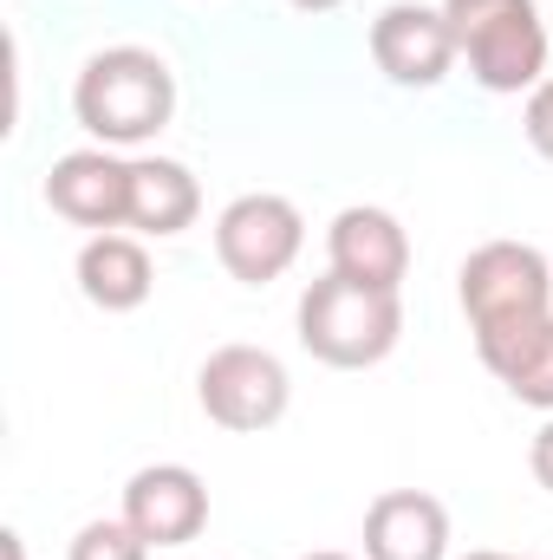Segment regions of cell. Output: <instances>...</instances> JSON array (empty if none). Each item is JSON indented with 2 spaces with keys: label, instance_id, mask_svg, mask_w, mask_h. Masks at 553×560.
<instances>
[{
  "label": "cell",
  "instance_id": "1",
  "mask_svg": "<svg viewBox=\"0 0 553 560\" xmlns=\"http://www.w3.org/2000/svg\"><path fill=\"white\" fill-rule=\"evenodd\" d=\"M72 118L105 150H138L176 118V72L150 46H105L72 79Z\"/></svg>",
  "mask_w": 553,
  "mask_h": 560
},
{
  "label": "cell",
  "instance_id": "2",
  "mask_svg": "<svg viewBox=\"0 0 553 560\" xmlns=\"http://www.w3.org/2000/svg\"><path fill=\"white\" fill-rule=\"evenodd\" d=\"M299 346L332 365V372H365V365H385L404 339V300L391 287H365V280L326 275L299 293Z\"/></svg>",
  "mask_w": 553,
  "mask_h": 560
},
{
  "label": "cell",
  "instance_id": "3",
  "mask_svg": "<svg viewBox=\"0 0 553 560\" xmlns=\"http://www.w3.org/2000/svg\"><path fill=\"white\" fill-rule=\"evenodd\" d=\"M469 79L495 98H521L548 79V26L534 0H443Z\"/></svg>",
  "mask_w": 553,
  "mask_h": 560
},
{
  "label": "cell",
  "instance_id": "4",
  "mask_svg": "<svg viewBox=\"0 0 553 560\" xmlns=\"http://www.w3.org/2000/svg\"><path fill=\"white\" fill-rule=\"evenodd\" d=\"M456 300L469 313V332L495 339L553 313V268L534 242H482L456 275Z\"/></svg>",
  "mask_w": 553,
  "mask_h": 560
},
{
  "label": "cell",
  "instance_id": "5",
  "mask_svg": "<svg viewBox=\"0 0 553 560\" xmlns=\"http://www.w3.org/2000/svg\"><path fill=\"white\" fill-rule=\"evenodd\" d=\"M196 405L202 418L222 423V430H274L293 405V378L268 346H215L196 372Z\"/></svg>",
  "mask_w": 553,
  "mask_h": 560
},
{
  "label": "cell",
  "instance_id": "6",
  "mask_svg": "<svg viewBox=\"0 0 553 560\" xmlns=\"http://www.w3.org/2000/svg\"><path fill=\"white\" fill-rule=\"evenodd\" d=\"M299 248H306V222H299V209L286 196H274V189H248V196H235L215 215V261L242 280V287L280 280L299 261Z\"/></svg>",
  "mask_w": 553,
  "mask_h": 560
},
{
  "label": "cell",
  "instance_id": "7",
  "mask_svg": "<svg viewBox=\"0 0 553 560\" xmlns=\"http://www.w3.org/2000/svg\"><path fill=\"white\" fill-rule=\"evenodd\" d=\"M46 202H52V215H66L72 229H92V235L131 229V156H118L105 143L66 150L46 170Z\"/></svg>",
  "mask_w": 553,
  "mask_h": 560
},
{
  "label": "cell",
  "instance_id": "8",
  "mask_svg": "<svg viewBox=\"0 0 553 560\" xmlns=\"http://www.w3.org/2000/svg\"><path fill=\"white\" fill-rule=\"evenodd\" d=\"M372 59L391 85H411L430 92L456 72V33L443 20V7H423V0H391L378 20H372Z\"/></svg>",
  "mask_w": 553,
  "mask_h": 560
},
{
  "label": "cell",
  "instance_id": "9",
  "mask_svg": "<svg viewBox=\"0 0 553 560\" xmlns=\"http://www.w3.org/2000/svg\"><path fill=\"white\" fill-rule=\"evenodd\" d=\"M125 522L150 548H189L209 528V482L189 463H143L125 482Z\"/></svg>",
  "mask_w": 553,
  "mask_h": 560
},
{
  "label": "cell",
  "instance_id": "10",
  "mask_svg": "<svg viewBox=\"0 0 553 560\" xmlns=\"http://www.w3.org/2000/svg\"><path fill=\"white\" fill-rule=\"evenodd\" d=\"M326 261H332V275L365 280V287H391V293H398L404 275H411V235H404V222H398L391 209L352 202V209H339L332 229H326Z\"/></svg>",
  "mask_w": 553,
  "mask_h": 560
},
{
  "label": "cell",
  "instance_id": "11",
  "mask_svg": "<svg viewBox=\"0 0 553 560\" xmlns=\"http://www.w3.org/2000/svg\"><path fill=\"white\" fill-rule=\"evenodd\" d=\"M365 560H449V509L423 489H385L365 509Z\"/></svg>",
  "mask_w": 553,
  "mask_h": 560
},
{
  "label": "cell",
  "instance_id": "12",
  "mask_svg": "<svg viewBox=\"0 0 553 560\" xmlns=\"http://www.w3.org/2000/svg\"><path fill=\"white\" fill-rule=\"evenodd\" d=\"M202 215V183L176 156H131V229L150 242H169L196 229Z\"/></svg>",
  "mask_w": 553,
  "mask_h": 560
},
{
  "label": "cell",
  "instance_id": "13",
  "mask_svg": "<svg viewBox=\"0 0 553 560\" xmlns=\"http://www.w3.org/2000/svg\"><path fill=\"white\" fill-rule=\"evenodd\" d=\"M79 293L98 306V313H138L143 300H150V287H156V268H150V248H143L138 235H92L85 248H79Z\"/></svg>",
  "mask_w": 553,
  "mask_h": 560
},
{
  "label": "cell",
  "instance_id": "14",
  "mask_svg": "<svg viewBox=\"0 0 553 560\" xmlns=\"http://www.w3.org/2000/svg\"><path fill=\"white\" fill-rule=\"evenodd\" d=\"M475 352H482V365H489L521 405H534V411H548L553 418V313L548 319L515 326V332L475 339Z\"/></svg>",
  "mask_w": 553,
  "mask_h": 560
},
{
  "label": "cell",
  "instance_id": "15",
  "mask_svg": "<svg viewBox=\"0 0 553 560\" xmlns=\"http://www.w3.org/2000/svg\"><path fill=\"white\" fill-rule=\"evenodd\" d=\"M66 560H150V541H143L125 515H118V522H85V528L72 535Z\"/></svg>",
  "mask_w": 553,
  "mask_h": 560
},
{
  "label": "cell",
  "instance_id": "16",
  "mask_svg": "<svg viewBox=\"0 0 553 560\" xmlns=\"http://www.w3.org/2000/svg\"><path fill=\"white\" fill-rule=\"evenodd\" d=\"M521 131H528V143H534V156H548V163H553V79H541V85L528 92Z\"/></svg>",
  "mask_w": 553,
  "mask_h": 560
},
{
  "label": "cell",
  "instance_id": "17",
  "mask_svg": "<svg viewBox=\"0 0 553 560\" xmlns=\"http://www.w3.org/2000/svg\"><path fill=\"white\" fill-rule=\"evenodd\" d=\"M528 469H534V482L553 495V418L534 430V443H528Z\"/></svg>",
  "mask_w": 553,
  "mask_h": 560
},
{
  "label": "cell",
  "instance_id": "18",
  "mask_svg": "<svg viewBox=\"0 0 553 560\" xmlns=\"http://www.w3.org/2000/svg\"><path fill=\"white\" fill-rule=\"evenodd\" d=\"M286 7H299V13H332V7H345V0H286Z\"/></svg>",
  "mask_w": 553,
  "mask_h": 560
},
{
  "label": "cell",
  "instance_id": "19",
  "mask_svg": "<svg viewBox=\"0 0 553 560\" xmlns=\"http://www.w3.org/2000/svg\"><path fill=\"white\" fill-rule=\"evenodd\" d=\"M0 560H26V548H20V535H0Z\"/></svg>",
  "mask_w": 553,
  "mask_h": 560
},
{
  "label": "cell",
  "instance_id": "20",
  "mask_svg": "<svg viewBox=\"0 0 553 560\" xmlns=\"http://www.w3.org/2000/svg\"><path fill=\"white\" fill-rule=\"evenodd\" d=\"M462 560H515V555H495V548H475V555H462Z\"/></svg>",
  "mask_w": 553,
  "mask_h": 560
},
{
  "label": "cell",
  "instance_id": "21",
  "mask_svg": "<svg viewBox=\"0 0 553 560\" xmlns=\"http://www.w3.org/2000/svg\"><path fill=\"white\" fill-rule=\"evenodd\" d=\"M299 560H352V555H339V548H319V555H299Z\"/></svg>",
  "mask_w": 553,
  "mask_h": 560
}]
</instances>
